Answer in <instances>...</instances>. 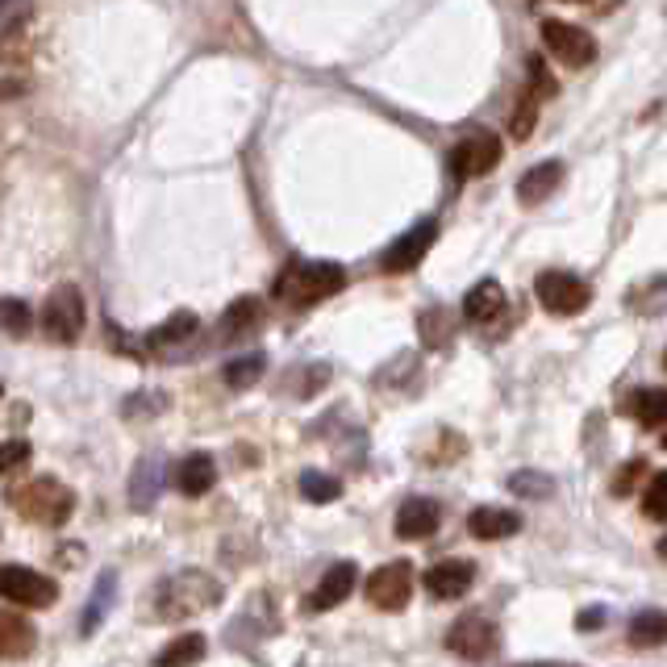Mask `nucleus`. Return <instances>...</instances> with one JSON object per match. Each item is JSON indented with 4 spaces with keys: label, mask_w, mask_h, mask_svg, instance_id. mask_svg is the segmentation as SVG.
<instances>
[{
    "label": "nucleus",
    "mask_w": 667,
    "mask_h": 667,
    "mask_svg": "<svg viewBox=\"0 0 667 667\" xmlns=\"http://www.w3.org/2000/svg\"><path fill=\"white\" fill-rule=\"evenodd\" d=\"M563 171H568V167L559 163V159H543L538 167H530L522 180H518V201H522V205L547 201L550 192L563 184Z\"/></svg>",
    "instance_id": "f3484780"
},
{
    "label": "nucleus",
    "mask_w": 667,
    "mask_h": 667,
    "mask_svg": "<svg viewBox=\"0 0 667 667\" xmlns=\"http://www.w3.org/2000/svg\"><path fill=\"white\" fill-rule=\"evenodd\" d=\"M667 639V621L659 609H643L630 621V646H659Z\"/></svg>",
    "instance_id": "cd10ccee"
},
{
    "label": "nucleus",
    "mask_w": 667,
    "mask_h": 667,
    "mask_svg": "<svg viewBox=\"0 0 667 667\" xmlns=\"http://www.w3.org/2000/svg\"><path fill=\"white\" fill-rule=\"evenodd\" d=\"M159 488H163V463H159V454H150V459H143L134 468V484H130L134 509H150L155 497H159Z\"/></svg>",
    "instance_id": "4be33fe9"
},
{
    "label": "nucleus",
    "mask_w": 667,
    "mask_h": 667,
    "mask_svg": "<svg viewBox=\"0 0 667 667\" xmlns=\"http://www.w3.org/2000/svg\"><path fill=\"white\" fill-rule=\"evenodd\" d=\"M476 572L480 568L472 559H438V563L422 575V584H426V593L434 596V601H459V596L476 584Z\"/></svg>",
    "instance_id": "f8f14e48"
},
{
    "label": "nucleus",
    "mask_w": 667,
    "mask_h": 667,
    "mask_svg": "<svg viewBox=\"0 0 667 667\" xmlns=\"http://www.w3.org/2000/svg\"><path fill=\"white\" fill-rule=\"evenodd\" d=\"M38 643L34 626L17 614H0V659H25Z\"/></svg>",
    "instance_id": "aec40b11"
},
{
    "label": "nucleus",
    "mask_w": 667,
    "mask_h": 667,
    "mask_svg": "<svg viewBox=\"0 0 667 667\" xmlns=\"http://www.w3.org/2000/svg\"><path fill=\"white\" fill-rule=\"evenodd\" d=\"M214 484H217L214 454L192 451V454H184V459H180V468H175V488H180L184 497H205Z\"/></svg>",
    "instance_id": "dca6fc26"
},
{
    "label": "nucleus",
    "mask_w": 667,
    "mask_h": 667,
    "mask_svg": "<svg viewBox=\"0 0 667 667\" xmlns=\"http://www.w3.org/2000/svg\"><path fill=\"white\" fill-rule=\"evenodd\" d=\"M417 333H422V347H429V351H438V347H447L451 342V313L442 310V305H429V310L417 313Z\"/></svg>",
    "instance_id": "393cba45"
},
{
    "label": "nucleus",
    "mask_w": 667,
    "mask_h": 667,
    "mask_svg": "<svg viewBox=\"0 0 667 667\" xmlns=\"http://www.w3.org/2000/svg\"><path fill=\"white\" fill-rule=\"evenodd\" d=\"M205 651H209L205 634H180L155 655V667H192L205 659Z\"/></svg>",
    "instance_id": "412c9836"
},
{
    "label": "nucleus",
    "mask_w": 667,
    "mask_h": 667,
    "mask_svg": "<svg viewBox=\"0 0 667 667\" xmlns=\"http://www.w3.org/2000/svg\"><path fill=\"white\" fill-rule=\"evenodd\" d=\"M13 509L34 525H63L75 513V493L54 476H38L13 488Z\"/></svg>",
    "instance_id": "7ed1b4c3"
},
{
    "label": "nucleus",
    "mask_w": 667,
    "mask_h": 667,
    "mask_svg": "<svg viewBox=\"0 0 667 667\" xmlns=\"http://www.w3.org/2000/svg\"><path fill=\"white\" fill-rule=\"evenodd\" d=\"M534 125H538V100H534V96H522L518 113H513V121H509V134H513L518 143H525V138L534 134Z\"/></svg>",
    "instance_id": "f704fd0d"
},
{
    "label": "nucleus",
    "mask_w": 667,
    "mask_h": 667,
    "mask_svg": "<svg viewBox=\"0 0 667 667\" xmlns=\"http://www.w3.org/2000/svg\"><path fill=\"white\" fill-rule=\"evenodd\" d=\"M301 493H305V500H313V505H330V500L342 497V480L326 476V472H301Z\"/></svg>",
    "instance_id": "c85d7f7f"
},
{
    "label": "nucleus",
    "mask_w": 667,
    "mask_h": 667,
    "mask_svg": "<svg viewBox=\"0 0 667 667\" xmlns=\"http://www.w3.org/2000/svg\"><path fill=\"white\" fill-rule=\"evenodd\" d=\"M0 392H4V388H0Z\"/></svg>",
    "instance_id": "79ce46f5"
},
{
    "label": "nucleus",
    "mask_w": 667,
    "mask_h": 667,
    "mask_svg": "<svg viewBox=\"0 0 667 667\" xmlns=\"http://www.w3.org/2000/svg\"><path fill=\"white\" fill-rule=\"evenodd\" d=\"M0 596L9 605H25V609H50L59 601V584L38 568L25 563H4L0 568Z\"/></svg>",
    "instance_id": "39448f33"
},
{
    "label": "nucleus",
    "mask_w": 667,
    "mask_h": 667,
    "mask_svg": "<svg viewBox=\"0 0 667 667\" xmlns=\"http://www.w3.org/2000/svg\"><path fill=\"white\" fill-rule=\"evenodd\" d=\"M413 596V563L409 559H392L367 575V605H376L384 614L405 609Z\"/></svg>",
    "instance_id": "1a4fd4ad"
},
{
    "label": "nucleus",
    "mask_w": 667,
    "mask_h": 667,
    "mask_svg": "<svg viewBox=\"0 0 667 667\" xmlns=\"http://www.w3.org/2000/svg\"><path fill=\"white\" fill-rule=\"evenodd\" d=\"M342 288H347V267H342V263L296 259V263H288L284 276L276 280V296H280L284 305L305 310V305H317V301H326V296L342 292Z\"/></svg>",
    "instance_id": "f03ea898"
},
{
    "label": "nucleus",
    "mask_w": 667,
    "mask_h": 667,
    "mask_svg": "<svg viewBox=\"0 0 667 667\" xmlns=\"http://www.w3.org/2000/svg\"><path fill=\"white\" fill-rule=\"evenodd\" d=\"M25 84L22 80H0V100H13V96H22Z\"/></svg>",
    "instance_id": "ea45409f"
},
{
    "label": "nucleus",
    "mask_w": 667,
    "mask_h": 667,
    "mask_svg": "<svg viewBox=\"0 0 667 667\" xmlns=\"http://www.w3.org/2000/svg\"><path fill=\"white\" fill-rule=\"evenodd\" d=\"M568 4H572V0H568Z\"/></svg>",
    "instance_id": "37998d69"
},
{
    "label": "nucleus",
    "mask_w": 667,
    "mask_h": 667,
    "mask_svg": "<svg viewBox=\"0 0 667 667\" xmlns=\"http://www.w3.org/2000/svg\"><path fill=\"white\" fill-rule=\"evenodd\" d=\"M555 93H559L555 75H550L547 63L534 54V59H530V96H534V100H547V96H555Z\"/></svg>",
    "instance_id": "c9c22d12"
},
{
    "label": "nucleus",
    "mask_w": 667,
    "mask_h": 667,
    "mask_svg": "<svg viewBox=\"0 0 667 667\" xmlns=\"http://www.w3.org/2000/svg\"><path fill=\"white\" fill-rule=\"evenodd\" d=\"M434 239H438V217H422L417 226H409L405 234H401V239L384 251V271H392V276L413 271V267L429 255Z\"/></svg>",
    "instance_id": "9b49d317"
},
{
    "label": "nucleus",
    "mask_w": 667,
    "mask_h": 667,
    "mask_svg": "<svg viewBox=\"0 0 667 667\" xmlns=\"http://www.w3.org/2000/svg\"><path fill=\"white\" fill-rule=\"evenodd\" d=\"M500 313H505V288H500L497 280H480V284L463 296V317L476 322V326L497 322Z\"/></svg>",
    "instance_id": "a211bd4d"
},
{
    "label": "nucleus",
    "mask_w": 667,
    "mask_h": 667,
    "mask_svg": "<svg viewBox=\"0 0 667 667\" xmlns=\"http://www.w3.org/2000/svg\"><path fill=\"white\" fill-rule=\"evenodd\" d=\"M509 493H518V497H550L555 493V480L547 476V472H513L509 476Z\"/></svg>",
    "instance_id": "7c9ffc66"
},
{
    "label": "nucleus",
    "mask_w": 667,
    "mask_h": 667,
    "mask_svg": "<svg viewBox=\"0 0 667 667\" xmlns=\"http://www.w3.org/2000/svg\"><path fill=\"white\" fill-rule=\"evenodd\" d=\"M34 326V310L25 301H13V296H0V330L9 333H29Z\"/></svg>",
    "instance_id": "2f4dec72"
},
{
    "label": "nucleus",
    "mask_w": 667,
    "mask_h": 667,
    "mask_svg": "<svg viewBox=\"0 0 667 667\" xmlns=\"http://www.w3.org/2000/svg\"><path fill=\"white\" fill-rule=\"evenodd\" d=\"M500 150H505L500 134H493V130H472V134H463L451 146L447 159H451V171L459 180H476V175H488L500 163Z\"/></svg>",
    "instance_id": "6e6552de"
},
{
    "label": "nucleus",
    "mask_w": 667,
    "mask_h": 667,
    "mask_svg": "<svg viewBox=\"0 0 667 667\" xmlns=\"http://www.w3.org/2000/svg\"><path fill=\"white\" fill-rule=\"evenodd\" d=\"M626 409L639 417V426L643 429H659L667 422V392L664 388H639Z\"/></svg>",
    "instance_id": "5701e85b"
},
{
    "label": "nucleus",
    "mask_w": 667,
    "mask_h": 667,
    "mask_svg": "<svg viewBox=\"0 0 667 667\" xmlns=\"http://www.w3.org/2000/svg\"><path fill=\"white\" fill-rule=\"evenodd\" d=\"M438 525H442V509H438V500L409 497L405 505L397 509V522H392V530H397V538L422 543V538H429Z\"/></svg>",
    "instance_id": "ddd939ff"
},
{
    "label": "nucleus",
    "mask_w": 667,
    "mask_h": 667,
    "mask_svg": "<svg viewBox=\"0 0 667 667\" xmlns=\"http://www.w3.org/2000/svg\"><path fill=\"white\" fill-rule=\"evenodd\" d=\"M643 513L651 522H664L667 518V476L664 472L651 476V488H646V497H643Z\"/></svg>",
    "instance_id": "72a5a7b5"
},
{
    "label": "nucleus",
    "mask_w": 667,
    "mask_h": 667,
    "mask_svg": "<svg viewBox=\"0 0 667 667\" xmlns=\"http://www.w3.org/2000/svg\"><path fill=\"white\" fill-rule=\"evenodd\" d=\"M543 43L555 59H563L568 68H589L596 59V38L584 29V25L559 22V17H547L543 22Z\"/></svg>",
    "instance_id": "9d476101"
},
{
    "label": "nucleus",
    "mask_w": 667,
    "mask_h": 667,
    "mask_svg": "<svg viewBox=\"0 0 667 667\" xmlns=\"http://www.w3.org/2000/svg\"><path fill=\"white\" fill-rule=\"evenodd\" d=\"M468 530L476 534L480 543H500V538L522 530V513L518 509H500V505H480L468 518Z\"/></svg>",
    "instance_id": "2eb2a0df"
},
{
    "label": "nucleus",
    "mask_w": 667,
    "mask_h": 667,
    "mask_svg": "<svg viewBox=\"0 0 667 667\" xmlns=\"http://www.w3.org/2000/svg\"><path fill=\"white\" fill-rule=\"evenodd\" d=\"M330 380V367L326 363H313V367H296L292 372V397H313V392H322Z\"/></svg>",
    "instance_id": "473e14b6"
},
{
    "label": "nucleus",
    "mask_w": 667,
    "mask_h": 667,
    "mask_svg": "<svg viewBox=\"0 0 667 667\" xmlns=\"http://www.w3.org/2000/svg\"><path fill=\"white\" fill-rule=\"evenodd\" d=\"M605 621V609H589V614H580V626L584 630H593V626H601Z\"/></svg>",
    "instance_id": "a19ab883"
},
{
    "label": "nucleus",
    "mask_w": 667,
    "mask_h": 667,
    "mask_svg": "<svg viewBox=\"0 0 667 667\" xmlns=\"http://www.w3.org/2000/svg\"><path fill=\"white\" fill-rule=\"evenodd\" d=\"M217 601H221V584H217L214 575L205 572H180L163 580L159 589H155V609H150V618L155 621H184V618H196V614H205V609H214Z\"/></svg>",
    "instance_id": "f257e3e1"
},
{
    "label": "nucleus",
    "mask_w": 667,
    "mask_h": 667,
    "mask_svg": "<svg viewBox=\"0 0 667 667\" xmlns=\"http://www.w3.org/2000/svg\"><path fill=\"white\" fill-rule=\"evenodd\" d=\"M646 476V459H630L626 468H621V476L614 480V497H630L634 493V484Z\"/></svg>",
    "instance_id": "4c0bfd02"
},
{
    "label": "nucleus",
    "mask_w": 667,
    "mask_h": 667,
    "mask_svg": "<svg viewBox=\"0 0 667 667\" xmlns=\"http://www.w3.org/2000/svg\"><path fill=\"white\" fill-rule=\"evenodd\" d=\"M84 322H88V305L80 296L75 284H59L47 296L43 305V330L54 338V342H75L84 333Z\"/></svg>",
    "instance_id": "423d86ee"
},
{
    "label": "nucleus",
    "mask_w": 667,
    "mask_h": 667,
    "mask_svg": "<svg viewBox=\"0 0 667 667\" xmlns=\"http://www.w3.org/2000/svg\"><path fill=\"white\" fill-rule=\"evenodd\" d=\"M355 580H359V568H355V563H351V559L333 563L330 572L322 575V584L313 589L310 609H313V614H326V609H333V605H342L347 596L355 593Z\"/></svg>",
    "instance_id": "4468645a"
},
{
    "label": "nucleus",
    "mask_w": 667,
    "mask_h": 667,
    "mask_svg": "<svg viewBox=\"0 0 667 667\" xmlns=\"http://www.w3.org/2000/svg\"><path fill=\"white\" fill-rule=\"evenodd\" d=\"M113 596H118V572H105L100 580H96L93 596H88V609H84V621H80L84 634H93L96 626H100V618H105L109 605H113Z\"/></svg>",
    "instance_id": "bb28decb"
},
{
    "label": "nucleus",
    "mask_w": 667,
    "mask_h": 667,
    "mask_svg": "<svg viewBox=\"0 0 667 667\" xmlns=\"http://www.w3.org/2000/svg\"><path fill=\"white\" fill-rule=\"evenodd\" d=\"M263 317V301L259 296H242V301H234L230 310L221 313V338H234V333H246L255 330Z\"/></svg>",
    "instance_id": "a878e982"
},
{
    "label": "nucleus",
    "mask_w": 667,
    "mask_h": 667,
    "mask_svg": "<svg viewBox=\"0 0 667 667\" xmlns=\"http://www.w3.org/2000/svg\"><path fill=\"white\" fill-rule=\"evenodd\" d=\"M263 372H267V355H263V351H251V355L230 359L226 372H221V380L230 384V388H239V392H246V388H255V384L263 380Z\"/></svg>",
    "instance_id": "b1692460"
},
{
    "label": "nucleus",
    "mask_w": 667,
    "mask_h": 667,
    "mask_svg": "<svg viewBox=\"0 0 667 667\" xmlns=\"http://www.w3.org/2000/svg\"><path fill=\"white\" fill-rule=\"evenodd\" d=\"M196 330H201V317L192 310H180V313H171L159 330L146 333V347H150V351H167V347H180V342L196 338Z\"/></svg>",
    "instance_id": "6ab92c4d"
},
{
    "label": "nucleus",
    "mask_w": 667,
    "mask_h": 667,
    "mask_svg": "<svg viewBox=\"0 0 667 667\" xmlns=\"http://www.w3.org/2000/svg\"><path fill=\"white\" fill-rule=\"evenodd\" d=\"M538 305L555 317H575V313L589 310V301H593V288L584 284L575 271H543L538 276Z\"/></svg>",
    "instance_id": "0eeeda50"
},
{
    "label": "nucleus",
    "mask_w": 667,
    "mask_h": 667,
    "mask_svg": "<svg viewBox=\"0 0 667 667\" xmlns=\"http://www.w3.org/2000/svg\"><path fill=\"white\" fill-rule=\"evenodd\" d=\"M29 13H34V4L29 0H0V50H4V43H13L17 34L25 29V22H29Z\"/></svg>",
    "instance_id": "c756f323"
},
{
    "label": "nucleus",
    "mask_w": 667,
    "mask_h": 667,
    "mask_svg": "<svg viewBox=\"0 0 667 667\" xmlns=\"http://www.w3.org/2000/svg\"><path fill=\"white\" fill-rule=\"evenodd\" d=\"M159 409H163V397H146V392H138V397L125 401L121 413H125V417H138V413H159Z\"/></svg>",
    "instance_id": "58836bf2"
},
{
    "label": "nucleus",
    "mask_w": 667,
    "mask_h": 667,
    "mask_svg": "<svg viewBox=\"0 0 667 667\" xmlns=\"http://www.w3.org/2000/svg\"><path fill=\"white\" fill-rule=\"evenodd\" d=\"M25 459H29V442H25V438H9V442H0V476L17 472Z\"/></svg>",
    "instance_id": "e433bc0d"
},
{
    "label": "nucleus",
    "mask_w": 667,
    "mask_h": 667,
    "mask_svg": "<svg viewBox=\"0 0 667 667\" xmlns=\"http://www.w3.org/2000/svg\"><path fill=\"white\" fill-rule=\"evenodd\" d=\"M447 651H451L454 659H463V664H484V659H493L500 651L497 621L484 618V614H463V618L447 630Z\"/></svg>",
    "instance_id": "20e7f679"
}]
</instances>
